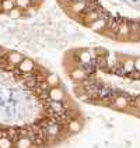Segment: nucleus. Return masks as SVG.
Here are the masks:
<instances>
[{"mask_svg": "<svg viewBox=\"0 0 140 148\" xmlns=\"http://www.w3.org/2000/svg\"><path fill=\"white\" fill-rule=\"evenodd\" d=\"M18 69L23 73H31L34 69H35V63H34L31 59H23V62L18 64Z\"/></svg>", "mask_w": 140, "mask_h": 148, "instance_id": "nucleus-1", "label": "nucleus"}, {"mask_svg": "<svg viewBox=\"0 0 140 148\" xmlns=\"http://www.w3.org/2000/svg\"><path fill=\"white\" fill-rule=\"evenodd\" d=\"M7 59H8V63H10L11 66H18V64L23 62L24 58H23V55L18 53V52H10Z\"/></svg>", "mask_w": 140, "mask_h": 148, "instance_id": "nucleus-2", "label": "nucleus"}, {"mask_svg": "<svg viewBox=\"0 0 140 148\" xmlns=\"http://www.w3.org/2000/svg\"><path fill=\"white\" fill-rule=\"evenodd\" d=\"M49 98L50 101H62V99L65 98V92L60 90V88H58V87H53V88H50L49 91Z\"/></svg>", "mask_w": 140, "mask_h": 148, "instance_id": "nucleus-3", "label": "nucleus"}, {"mask_svg": "<svg viewBox=\"0 0 140 148\" xmlns=\"http://www.w3.org/2000/svg\"><path fill=\"white\" fill-rule=\"evenodd\" d=\"M105 27V20L104 18H97L95 21H92L90 24V28L94 29V31H98V29H104Z\"/></svg>", "mask_w": 140, "mask_h": 148, "instance_id": "nucleus-4", "label": "nucleus"}, {"mask_svg": "<svg viewBox=\"0 0 140 148\" xmlns=\"http://www.w3.org/2000/svg\"><path fill=\"white\" fill-rule=\"evenodd\" d=\"M31 140L28 138V137H21V138H18L16 143V147L17 148H30L31 147Z\"/></svg>", "mask_w": 140, "mask_h": 148, "instance_id": "nucleus-5", "label": "nucleus"}, {"mask_svg": "<svg viewBox=\"0 0 140 148\" xmlns=\"http://www.w3.org/2000/svg\"><path fill=\"white\" fill-rule=\"evenodd\" d=\"M84 7H86V3L80 0V1H76V3L72 4V11H73L74 14H79V13H81L83 10H84Z\"/></svg>", "mask_w": 140, "mask_h": 148, "instance_id": "nucleus-6", "label": "nucleus"}, {"mask_svg": "<svg viewBox=\"0 0 140 148\" xmlns=\"http://www.w3.org/2000/svg\"><path fill=\"white\" fill-rule=\"evenodd\" d=\"M70 75H72V78L73 80H83V78H86V74H84V71L83 70H80V69H74L73 71L70 73Z\"/></svg>", "mask_w": 140, "mask_h": 148, "instance_id": "nucleus-7", "label": "nucleus"}, {"mask_svg": "<svg viewBox=\"0 0 140 148\" xmlns=\"http://www.w3.org/2000/svg\"><path fill=\"white\" fill-rule=\"evenodd\" d=\"M115 106L116 108H121V109H125V108L128 106V101L125 97H118L115 99Z\"/></svg>", "mask_w": 140, "mask_h": 148, "instance_id": "nucleus-8", "label": "nucleus"}, {"mask_svg": "<svg viewBox=\"0 0 140 148\" xmlns=\"http://www.w3.org/2000/svg\"><path fill=\"white\" fill-rule=\"evenodd\" d=\"M13 147V141L7 137H0V148H11Z\"/></svg>", "mask_w": 140, "mask_h": 148, "instance_id": "nucleus-9", "label": "nucleus"}, {"mask_svg": "<svg viewBox=\"0 0 140 148\" xmlns=\"http://www.w3.org/2000/svg\"><path fill=\"white\" fill-rule=\"evenodd\" d=\"M58 82H59V77L56 74H49V75L46 77V84H48V85H53V87H55Z\"/></svg>", "mask_w": 140, "mask_h": 148, "instance_id": "nucleus-10", "label": "nucleus"}, {"mask_svg": "<svg viewBox=\"0 0 140 148\" xmlns=\"http://www.w3.org/2000/svg\"><path fill=\"white\" fill-rule=\"evenodd\" d=\"M16 6V3H13V1H8V0H3L1 1V8L4 10V11H10V10H13Z\"/></svg>", "mask_w": 140, "mask_h": 148, "instance_id": "nucleus-11", "label": "nucleus"}, {"mask_svg": "<svg viewBox=\"0 0 140 148\" xmlns=\"http://www.w3.org/2000/svg\"><path fill=\"white\" fill-rule=\"evenodd\" d=\"M21 8H18V7H14L13 10H10L8 11V17L10 18H21Z\"/></svg>", "mask_w": 140, "mask_h": 148, "instance_id": "nucleus-12", "label": "nucleus"}, {"mask_svg": "<svg viewBox=\"0 0 140 148\" xmlns=\"http://www.w3.org/2000/svg\"><path fill=\"white\" fill-rule=\"evenodd\" d=\"M133 69H134V60H132V59H128V60L123 63V70H125V71H128V73H130Z\"/></svg>", "mask_w": 140, "mask_h": 148, "instance_id": "nucleus-13", "label": "nucleus"}, {"mask_svg": "<svg viewBox=\"0 0 140 148\" xmlns=\"http://www.w3.org/2000/svg\"><path fill=\"white\" fill-rule=\"evenodd\" d=\"M30 0H16V4L18 8H21V10H27V8H30Z\"/></svg>", "mask_w": 140, "mask_h": 148, "instance_id": "nucleus-14", "label": "nucleus"}, {"mask_svg": "<svg viewBox=\"0 0 140 148\" xmlns=\"http://www.w3.org/2000/svg\"><path fill=\"white\" fill-rule=\"evenodd\" d=\"M50 108H52V110H55V112H62V110H63V105H62L59 101H52V102H50Z\"/></svg>", "mask_w": 140, "mask_h": 148, "instance_id": "nucleus-15", "label": "nucleus"}, {"mask_svg": "<svg viewBox=\"0 0 140 148\" xmlns=\"http://www.w3.org/2000/svg\"><path fill=\"white\" fill-rule=\"evenodd\" d=\"M128 34H129V27L126 24H122L118 29V35L119 36H128Z\"/></svg>", "mask_w": 140, "mask_h": 148, "instance_id": "nucleus-16", "label": "nucleus"}, {"mask_svg": "<svg viewBox=\"0 0 140 148\" xmlns=\"http://www.w3.org/2000/svg\"><path fill=\"white\" fill-rule=\"evenodd\" d=\"M79 58H80V60H81V63H86V64L91 62V55L88 53V52H83V53H80Z\"/></svg>", "mask_w": 140, "mask_h": 148, "instance_id": "nucleus-17", "label": "nucleus"}, {"mask_svg": "<svg viewBox=\"0 0 140 148\" xmlns=\"http://www.w3.org/2000/svg\"><path fill=\"white\" fill-rule=\"evenodd\" d=\"M46 133H48L49 136H56V134H59V126H56V124L49 126V127L46 129Z\"/></svg>", "mask_w": 140, "mask_h": 148, "instance_id": "nucleus-18", "label": "nucleus"}, {"mask_svg": "<svg viewBox=\"0 0 140 148\" xmlns=\"http://www.w3.org/2000/svg\"><path fill=\"white\" fill-rule=\"evenodd\" d=\"M69 129H70V130H72V132H79V130H80V129H81V124L79 123V122H77V120H73V122H72V123L69 124Z\"/></svg>", "mask_w": 140, "mask_h": 148, "instance_id": "nucleus-19", "label": "nucleus"}, {"mask_svg": "<svg viewBox=\"0 0 140 148\" xmlns=\"http://www.w3.org/2000/svg\"><path fill=\"white\" fill-rule=\"evenodd\" d=\"M97 18H98V14H97V13H90V14L87 16V21H91V23H92V21H95Z\"/></svg>", "mask_w": 140, "mask_h": 148, "instance_id": "nucleus-20", "label": "nucleus"}, {"mask_svg": "<svg viewBox=\"0 0 140 148\" xmlns=\"http://www.w3.org/2000/svg\"><path fill=\"white\" fill-rule=\"evenodd\" d=\"M134 69H136L137 71H140V58L134 60Z\"/></svg>", "mask_w": 140, "mask_h": 148, "instance_id": "nucleus-21", "label": "nucleus"}, {"mask_svg": "<svg viewBox=\"0 0 140 148\" xmlns=\"http://www.w3.org/2000/svg\"><path fill=\"white\" fill-rule=\"evenodd\" d=\"M108 64H109V66H112V64H114V59L108 58Z\"/></svg>", "mask_w": 140, "mask_h": 148, "instance_id": "nucleus-22", "label": "nucleus"}, {"mask_svg": "<svg viewBox=\"0 0 140 148\" xmlns=\"http://www.w3.org/2000/svg\"><path fill=\"white\" fill-rule=\"evenodd\" d=\"M136 103H137V108H139V109H140V98L137 99V102H136Z\"/></svg>", "mask_w": 140, "mask_h": 148, "instance_id": "nucleus-23", "label": "nucleus"}, {"mask_svg": "<svg viewBox=\"0 0 140 148\" xmlns=\"http://www.w3.org/2000/svg\"><path fill=\"white\" fill-rule=\"evenodd\" d=\"M31 3H37V1H39V0H30Z\"/></svg>", "mask_w": 140, "mask_h": 148, "instance_id": "nucleus-24", "label": "nucleus"}, {"mask_svg": "<svg viewBox=\"0 0 140 148\" xmlns=\"http://www.w3.org/2000/svg\"><path fill=\"white\" fill-rule=\"evenodd\" d=\"M8 1H13V3H16V0H8Z\"/></svg>", "mask_w": 140, "mask_h": 148, "instance_id": "nucleus-25", "label": "nucleus"}, {"mask_svg": "<svg viewBox=\"0 0 140 148\" xmlns=\"http://www.w3.org/2000/svg\"><path fill=\"white\" fill-rule=\"evenodd\" d=\"M30 148H38V147H35V145H34V147H32V145H31V147H30Z\"/></svg>", "mask_w": 140, "mask_h": 148, "instance_id": "nucleus-26", "label": "nucleus"}, {"mask_svg": "<svg viewBox=\"0 0 140 148\" xmlns=\"http://www.w3.org/2000/svg\"><path fill=\"white\" fill-rule=\"evenodd\" d=\"M0 49H1V48H0Z\"/></svg>", "mask_w": 140, "mask_h": 148, "instance_id": "nucleus-27", "label": "nucleus"}]
</instances>
